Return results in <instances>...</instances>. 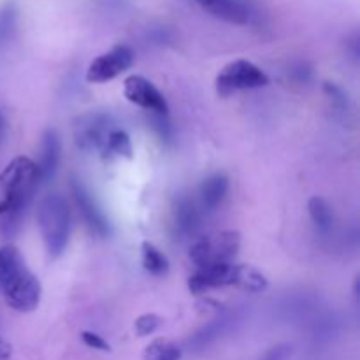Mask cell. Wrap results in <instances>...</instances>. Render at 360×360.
Returning a JSON list of instances; mask_svg holds the SVG:
<instances>
[{
	"mask_svg": "<svg viewBox=\"0 0 360 360\" xmlns=\"http://www.w3.org/2000/svg\"><path fill=\"white\" fill-rule=\"evenodd\" d=\"M37 227L49 259H58L69 245L72 217L65 197L49 193L39 200Z\"/></svg>",
	"mask_w": 360,
	"mask_h": 360,
	"instance_id": "obj_4",
	"label": "cell"
},
{
	"mask_svg": "<svg viewBox=\"0 0 360 360\" xmlns=\"http://www.w3.org/2000/svg\"><path fill=\"white\" fill-rule=\"evenodd\" d=\"M241 248V234L238 231H224L214 236H204L190 246V260L197 269L213 264L232 262Z\"/></svg>",
	"mask_w": 360,
	"mask_h": 360,
	"instance_id": "obj_5",
	"label": "cell"
},
{
	"mask_svg": "<svg viewBox=\"0 0 360 360\" xmlns=\"http://www.w3.org/2000/svg\"><path fill=\"white\" fill-rule=\"evenodd\" d=\"M0 290L7 306L18 313H30L41 304V281L28 269L23 255L14 245L0 248Z\"/></svg>",
	"mask_w": 360,
	"mask_h": 360,
	"instance_id": "obj_2",
	"label": "cell"
},
{
	"mask_svg": "<svg viewBox=\"0 0 360 360\" xmlns=\"http://www.w3.org/2000/svg\"><path fill=\"white\" fill-rule=\"evenodd\" d=\"M39 186V169L32 158L16 157L4 167L0 172V231L4 236H13L20 229Z\"/></svg>",
	"mask_w": 360,
	"mask_h": 360,
	"instance_id": "obj_1",
	"label": "cell"
},
{
	"mask_svg": "<svg viewBox=\"0 0 360 360\" xmlns=\"http://www.w3.org/2000/svg\"><path fill=\"white\" fill-rule=\"evenodd\" d=\"M326 94L329 95V98H330V102H333L334 108L341 109V111L348 109V98L340 86H336V84H333V83H327Z\"/></svg>",
	"mask_w": 360,
	"mask_h": 360,
	"instance_id": "obj_22",
	"label": "cell"
},
{
	"mask_svg": "<svg viewBox=\"0 0 360 360\" xmlns=\"http://www.w3.org/2000/svg\"><path fill=\"white\" fill-rule=\"evenodd\" d=\"M162 326V319L155 313H144L136 320V334L139 338L150 336Z\"/></svg>",
	"mask_w": 360,
	"mask_h": 360,
	"instance_id": "obj_21",
	"label": "cell"
},
{
	"mask_svg": "<svg viewBox=\"0 0 360 360\" xmlns=\"http://www.w3.org/2000/svg\"><path fill=\"white\" fill-rule=\"evenodd\" d=\"M141 255H143V267L153 276H165L169 273V259L150 241L141 245Z\"/></svg>",
	"mask_w": 360,
	"mask_h": 360,
	"instance_id": "obj_16",
	"label": "cell"
},
{
	"mask_svg": "<svg viewBox=\"0 0 360 360\" xmlns=\"http://www.w3.org/2000/svg\"><path fill=\"white\" fill-rule=\"evenodd\" d=\"M60 158H62V141H60L58 132L55 129H48L42 134L41 139V153H39V179L41 185L51 181L58 172Z\"/></svg>",
	"mask_w": 360,
	"mask_h": 360,
	"instance_id": "obj_13",
	"label": "cell"
},
{
	"mask_svg": "<svg viewBox=\"0 0 360 360\" xmlns=\"http://www.w3.org/2000/svg\"><path fill=\"white\" fill-rule=\"evenodd\" d=\"M105 158H132L134 157V148L130 136L122 129H112L109 132L108 139H105L104 148L101 151Z\"/></svg>",
	"mask_w": 360,
	"mask_h": 360,
	"instance_id": "obj_15",
	"label": "cell"
},
{
	"mask_svg": "<svg viewBox=\"0 0 360 360\" xmlns=\"http://www.w3.org/2000/svg\"><path fill=\"white\" fill-rule=\"evenodd\" d=\"M267 84H269V76L259 65L245 58L227 63L218 72L217 81H214L218 95L221 97H231L238 91L257 90V88H264Z\"/></svg>",
	"mask_w": 360,
	"mask_h": 360,
	"instance_id": "obj_6",
	"label": "cell"
},
{
	"mask_svg": "<svg viewBox=\"0 0 360 360\" xmlns=\"http://www.w3.org/2000/svg\"><path fill=\"white\" fill-rule=\"evenodd\" d=\"M134 51L130 46L118 44L111 48L109 51L102 53L101 56L94 60L88 65L86 70V81L88 83H108V81L115 79L120 74L130 69L134 63Z\"/></svg>",
	"mask_w": 360,
	"mask_h": 360,
	"instance_id": "obj_7",
	"label": "cell"
},
{
	"mask_svg": "<svg viewBox=\"0 0 360 360\" xmlns=\"http://www.w3.org/2000/svg\"><path fill=\"white\" fill-rule=\"evenodd\" d=\"M231 181L225 172H214L202 181L199 188V206L204 211H214L227 197Z\"/></svg>",
	"mask_w": 360,
	"mask_h": 360,
	"instance_id": "obj_14",
	"label": "cell"
},
{
	"mask_svg": "<svg viewBox=\"0 0 360 360\" xmlns=\"http://www.w3.org/2000/svg\"><path fill=\"white\" fill-rule=\"evenodd\" d=\"M202 225L200 206L188 195L176 197L172 206V232L176 239L195 238Z\"/></svg>",
	"mask_w": 360,
	"mask_h": 360,
	"instance_id": "obj_11",
	"label": "cell"
},
{
	"mask_svg": "<svg viewBox=\"0 0 360 360\" xmlns=\"http://www.w3.org/2000/svg\"><path fill=\"white\" fill-rule=\"evenodd\" d=\"M148 115H150L148 122H150L155 134H157L164 143L171 144L172 137H174V129H172L171 122H169V115H155V112H148Z\"/></svg>",
	"mask_w": 360,
	"mask_h": 360,
	"instance_id": "obj_20",
	"label": "cell"
},
{
	"mask_svg": "<svg viewBox=\"0 0 360 360\" xmlns=\"http://www.w3.org/2000/svg\"><path fill=\"white\" fill-rule=\"evenodd\" d=\"M292 354V348L288 345H278V347L271 348L269 352H266L262 359L259 360H287L290 357Z\"/></svg>",
	"mask_w": 360,
	"mask_h": 360,
	"instance_id": "obj_24",
	"label": "cell"
},
{
	"mask_svg": "<svg viewBox=\"0 0 360 360\" xmlns=\"http://www.w3.org/2000/svg\"><path fill=\"white\" fill-rule=\"evenodd\" d=\"M16 32V9L14 6H6L0 9V48L13 39Z\"/></svg>",
	"mask_w": 360,
	"mask_h": 360,
	"instance_id": "obj_19",
	"label": "cell"
},
{
	"mask_svg": "<svg viewBox=\"0 0 360 360\" xmlns=\"http://www.w3.org/2000/svg\"><path fill=\"white\" fill-rule=\"evenodd\" d=\"M6 137H7V120H6V115L0 111V144L6 141Z\"/></svg>",
	"mask_w": 360,
	"mask_h": 360,
	"instance_id": "obj_26",
	"label": "cell"
},
{
	"mask_svg": "<svg viewBox=\"0 0 360 360\" xmlns=\"http://www.w3.org/2000/svg\"><path fill=\"white\" fill-rule=\"evenodd\" d=\"M123 94L127 101L139 105L144 111L155 112V115H169V104L164 94L144 76L134 74L127 77L123 83Z\"/></svg>",
	"mask_w": 360,
	"mask_h": 360,
	"instance_id": "obj_9",
	"label": "cell"
},
{
	"mask_svg": "<svg viewBox=\"0 0 360 360\" xmlns=\"http://www.w3.org/2000/svg\"><path fill=\"white\" fill-rule=\"evenodd\" d=\"M81 340H83V343L86 345L88 348H94V350H101V352L111 350L108 341H105L102 336H98V334L91 333V330H84V333H81Z\"/></svg>",
	"mask_w": 360,
	"mask_h": 360,
	"instance_id": "obj_23",
	"label": "cell"
},
{
	"mask_svg": "<svg viewBox=\"0 0 360 360\" xmlns=\"http://www.w3.org/2000/svg\"><path fill=\"white\" fill-rule=\"evenodd\" d=\"M11 354H13V348H11V345L7 343L6 340H2V338H0V360H7L11 357Z\"/></svg>",
	"mask_w": 360,
	"mask_h": 360,
	"instance_id": "obj_25",
	"label": "cell"
},
{
	"mask_svg": "<svg viewBox=\"0 0 360 360\" xmlns=\"http://www.w3.org/2000/svg\"><path fill=\"white\" fill-rule=\"evenodd\" d=\"M211 16L232 25H248L255 20L257 9L250 0H197Z\"/></svg>",
	"mask_w": 360,
	"mask_h": 360,
	"instance_id": "obj_12",
	"label": "cell"
},
{
	"mask_svg": "<svg viewBox=\"0 0 360 360\" xmlns=\"http://www.w3.org/2000/svg\"><path fill=\"white\" fill-rule=\"evenodd\" d=\"M225 287H236L257 294L267 288V278L255 267L236 262L200 267L188 278V290L195 295Z\"/></svg>",
	"mask_w": 360,
	"mask_h": 360,
	"instance_id": "obj_3",
	"label": "cell"
},
{
	"mask_svg": "<svg viewBox=\"0 0 360 360\" xmlns=\"http://www.w3.org/2000/svg\"><path fill=\"white\" fill-rule=\"evenodd\" d=\"M70 192H72L74 202H76L77 211H79L84 225L98 238H109L111 236V224L108 221L97 200L88 192L86 186L79 179H72L70 181Z\"/></svg>",
	"mask_w": 360,
	"mask_h": 360,
	"instance_id": "obj_10",
	"label": "cell"
},
{
	"mask_svg": "<svg viewBox=\"0 0 360 360\" xmlns=\"http://www.w3.org/2000/svg\"><path fill=\"white\" fill-rule=\"evenodd\" d=\"M308 211L309 217H311V221L320 232H329L333 229L334 214L326 199H322V197H311L308 202Z\"/></svg>",
	"mask_w": 360,
	"mask_h": 360,
	"instance_id": "obj_17",
	"label": "cell"
},
{
	"mask_svg": "<svg viewBox=\"0 0 360 360\" xmlns=\"http://www.w3.org/2000/svg\"><path fill=\"white\" fill-rule=\"evenodd\" d=\"M112 123L105 112H86L81 116L74 127L76 146L83 151H102Z\"/></svg>",
	"mask_w": 360,
	"mask_h": 360,
	"instance_id": "obj_8",
	"label": "cell"
},
{
	"mask_svg": "<svg viewBox=\"0 0 360 360\" xmlns=\"http://www.w3.org/2000/svg\"><path fill=\"white\" fill-rule=\"evenodd\" d=\"M181 350L178 345L167 340H155L144 350L143 360H179Z\"/></svg>",
	"mask_w": 360,
	"mask_h": 360,
	"instance_id": "obj_18",
	"label": "cell"
}]
</instances>
